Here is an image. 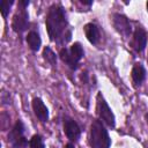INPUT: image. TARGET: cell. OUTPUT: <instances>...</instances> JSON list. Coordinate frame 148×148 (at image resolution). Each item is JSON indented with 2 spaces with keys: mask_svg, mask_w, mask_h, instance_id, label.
Masks as SVG:
<instances>
[{
  "mask_svg": "<svg viewBox=\"0 0 148 148\" xmlns=\"http://www.w3.org/2000/svg\"><path fill=\"white\" fill-rule=\"evenodd\" d=\"M45 25L51 42L66 45L72 39V28L67 20V13L61 3H52L45 16Z\"/></svg>",
  "mask_w": 148,
  "mask_h": 148,
  "instance_id": "obj_1",
  "label": "cell"
},
{
  "mask_svg": "<svg viewBox=\"0 0 148 148\" xmlns=\"http://www.w3.org/2000/svg\"><path fill=\"white\" fill-rule=\"evenodd\" d=\"M89 145L91 148H110L111 139L105 125L99 119H92L89 131Z\"/></svg>",
  "mask_w": 148,
  "mask_h": 148,
  "instance_id": "obj_2",
  "label": "cell"
},
{
  "mask_svg": "<svg viewBox=\"0 0 148 148\" xmlns=\"http://www.w3.org/2000/svg\"><path fill=\"white\" fill-rule=\"evenodd\" d=\"M96 113L98 116V119L106 125L109 128L116 127V117L112 112L111 108L109 106L108 102L105 101L102 92H97L96 95Z\"/></svg>",
  "mask_w": 148,
  "mask_h": 148,
  "instance_id": "obj_3",
  "label": "cell"
},
{
  "mask_svg": "<svg viewBox=\"0 0 148 148\" xmlns=\"http://www.w3.org/2000/svg\"><path fill=\"white\" fill-rule=\"evenodd\" d=\"M25 126L21 119L16 120L14 126L8 133V141L12 145V148H28V139L24 135Z\"/></svg>",
  "mask_w": 148,
  "mask_h": 148,
  "instance_id": "obj_4",
  "label": "cell"
},
{
  "mask_svg": "<svg viewBox=\"0 0 148 148\" xmlns=\"http://www.w3.org/2000/svg\"><path fill=\"white\" fill-rule=\"evenodd\" d=\"M12 29L16 34H23L29 28V13L27 8L18 7L12 18Z\"/></svg>",
  "mask_w": 148,
  "mask_h": 148,
  "instance_id": "obj_5",
  "label": "cell"
},
{
  "mask_svg": "<svg viewBox=\"0 0 148 148\" xmlns=\"http://www.w3.org/2000/svg\"><path fill=\"white\" fill-rule=\"evenodd\" d=\"M112 25L117 32H119L124 37H130L133 34V28L130 18L120 13H114L112 15Z\"/></svg>",
  "mask_w": 148,
  "mask_h": 148,
  "instance_id": "obj_6",
  "label": "cell"
},
{
  "mask_svg": "<svg viewBox=\"0 0 148 148\" xmlns=\"http://www.w3.org/2000/svg\"><path fill=\"white\" fill-rule=\"evenodd\" d=\"M62 124H64V132L69 142L75 143L80 140L82 130L79 126V124L69 116H64L62 118Z\"/></svg>",
  "mask_w": 148,
  "mask_h": 148,
  "instance_id": "obj_7",
  "label": "cell"
},
{
  "mask_svg": "<svg viewBox=\"0 0 148 148\" xmlns=\"http://www.w3.org/2000/svg\"><path fill=\"white\" fill-rule=\"evenodd\" d=\"M147 39H148V36H147L146 30L142 27L138 25V27H135V29L132 34V39L130 42V46L135 52L141 53V52H143V50L147 46Z\"/></svg>",
  "mask_w": 148,
  "mask_h": 148,
  "instance_id": "obj_8",
  "label": "cell"
},
{
  "mask_svg": "<svg viewBox=\"0 0 148 148\" xmlns=\"http://www.w3.org/2000/svg\"><path fill=\"white\" fill-rule=\"evenodd\" d=\"M31 106H32L34 113L38 118V120H40L42 123H46L49 120V109L40 97L32 98Z\"/></svg>",
  "mask_w": 148,
  "mask_h": 148,
  "instance_id": "obj_9",
  "label": "cell"
},
{
  "mask_svg": "<svg viewBox=\"0 0 148 148\" xmlns=\"http://www.w3.org/2000/svg\"><path fill=\"white\" fill-rule=\"evenodd\" d=\"M83 31H84V35L88 39V42L92 45H97L101 40V32H99V28L97 24L90 22V23H87L84 24L83 27Z\"/></svg>",
  "mask_w": 148,
  "mask_h": 148,
  "instance_id": "obj_10",
  "label": "cell"
},
{
  "mask_svg": "<svg viewBox=\"0 0 148 148\" xmlns=\"http://www.w3.org/2000/svg\"><path fill=\"white\" fill-rule=\"evenodd\" d=\"M146 68L143 67L142 64L140 62H135L132 67V71H131V76H132V80L133 82L136 84V86H141L143 83V81L146 80Z\"/></svg>",
  "mask_w": 148,
  "mask_h": 148,
  "instance_id": "obj_11",
  "label": "cell"
},
{
  "mask_svg": "<svg viewBox=\"0 0 148 148\" xmlns=\"http://www.w3.org/2000/svg\"><path fill=\"white\" fill-rule=\"evenodd\" d=\"M59 58L61 59V61L68 66V68H71L72 71H76L79 68V65L80 62H77L73 57L72 54L69 53V49H67L66 46L61 47L60 51H59Z\"/></svg>",
  "mask_w": 148,
  "mask_h": 148,
  "instance_id": "obj_12",
  "label": "cell"
},
{
  "mask_svg": "<svg viewBox=\"0 0 148 148\" xmlns=\"http://www.w3.org/2000/svg\"><path fill=\"white\" fill-rule=\"evenodd\" d=\"M25 40H27V44L29 46V49L32 51V52H37L40 50V46H42V38L39 36V34L35 30H30L28 32V35L25 36Z\"/></svg>",
  "mask_w": 148,
  "mask_h": 148,
  "instance_id": "obj_13",
  "label": "cell"
},
{
  "mask_svg": "<svg viewBox=\"0 0 148 148\" xmlns=\"http://www.w3.org/2000/svg\"><path fill=\"white\" fill-rule=\"evenodd\" d=\"M69 53L77 62H80L81 59L84 57V50H83L82 44L80 42H75L74 44H72V46L69 47Z\"/></svg>",
  "mask_w": 148,
  "mask_h": 148,
  "instance_id": "obj_14",
  "label": "cell"
},
{
  "mask_svg": "<svg viewBox=\"0 0 148 148\" xmlns=\"http://www.w3.org/2000/svg\"><path fill=\"white\" fill-rule=\"evenodd\" d=\"M43 59L52 67H56L57 66V54L53 52V50L50 47V46H45L43 49Z\"/></svg>",
  "mask_w": 148,
  "mask_h": 148,
  "instance_id": "obj_15",
  "label": "cell"
},
{
  "mask_svg": "<svg viewBox=\"0 0 148 148\" xmlns=\"http://www.w3.org/2000/svg\"><path fill=\"white\" fill-rule=\"evenodd\" d=\"M13 5H14L13 0H1L0 1V12H1V15H2V17L5 20L8 17L9 10H10Z\"/></svg>",
  "mask_w": 148,
  "mask_h": 148,
  "instance_id": "obj_16",
  "label": "cell"
},
{
  "mask_svg": "<svg viewBox=\"0 0 148 148\" xmlns=\"http://www.w3.org/2000/svg\"><path fill=\"white\" fill-rule=\"evenodd\" d=\"M29 147L30 148H45V143H44L42 135L34 134L31 139L29 140Z\"/></svg>",
  "mask_w": 148,
  "mask_h": 148,
  "instance_id": "obj_17",
  "label": "cell"
},
{
  "mask_svg": "<svg viewBox=\"0 0 148 148\" xmlns=\"http://www.w3.org/2000/svg\"><path fill=\"white\" fill-rule=\"evenodd\" d=\"M1 102H2V105L10 104V95L6 90H2V92H1Z\"/></svg>",
  "mask_w": 148,
  "mask_h": 148,
  "instance_id": "obj_18",
  "label": "cell"
},
{
  "mask_svg": "<svg viewBox=\"0 0 148 148\" xmlns=\"http://www.w3.org/2000/svg\"><path fill=\"white\" fill-rule=\"evenodd\" d=\"M80 81L83 84H88L89 83V74L87 71H82L80 74Z\"/></svg>",
  "mask_w": 148,
  "mask_h": 148,
  "instance_id": "obj_19",
  "label": "cell"
},
{
  "mask_svg": "<svg viewBox=\"0 0 148 148\" xmlns=\"http://www.w3.org/2000/svg\"><path fill=\"white\" fill-rule=\"evenodd\" d=\"M29 5H30L29 0H21L17 2V7H22V8H27Z\"/></svg>",
  "mask_w": 148,
  "mask_h": 148,
  "instance_id": "obj_20",
  "label": "cell"
},
{
  "mask_svg": "<svg viewBox=\"0 0 148 148\" xmlns=\"http://www.w3.org/2000/svg\"><path fill=\"white\" fill-rule=\"evenodd\" d=\"M82 5H86V6H91L92 5V1H83V0H81L80 1Z\"/></svg>",
  "mask_w": 148,
  "mask_h": 148,
  "instance_id": "obj_21",
  "label": "cell"
},
{
  "mask_svg": "<svg viewBox=\"0 0 148 148\" xmlns=\"http://www.w3.org/2000/svg\"><path fill=\"white\" fill-rule=\"evenodd\" d=\"M65 148H75V147H74V143H72V142H68V143H66Z\"/></svg>",
  "mask_w": 148,
  "mask_h": 148,
  "instance_id": "obj_22",
  "label": "cell"
},
{
  "mask_svg": "<svg viewBox=\"0 0 148 148\" xmlns=\"http://www.w3.org/2000/svg\"><path fill=\"white\" fill-rule=\"evenodd\" d=\"M145 119H146V123L148 124V113H146V114H145Z\"/></svg>",
  "mask_w": 148,
  "mask_h": 148,
  "instance_id": "obj_23",
  "label": "cell"
},
{
  "mask_svg": "<svg viewBox=\"0 0 148 148\" xmlns=\"http://www.w3.org/2000/svg\"><path fill=\"white\" fill-rule=\"evenodd\" d=\"M146 6H147V12H148V1H147V5Z\"/></svg>",
  "mask_w": 148,
  "mask_h": 148,
  "instance_id": "obj_24",
  "label": "cell"
},
{
  "mask_svg": "<svg viewBox=\"0 0 148 148\" xmlns=\"http://www.w3.org/2000/svg\"><path fill=\"white\" fill-rule=\"evenodd\" d=\"M147 64H148V56H147Z\"/></svg>",
  "mask_w": 148,
  "mask_h": 148,
  "instance_id": "obj_25",
  "label": "cell"
},
{
  "mask_svg": "<svg viewBox=\"0 0 148 148\" xmlns=\"http://www.w3.org/2000/svg\"><path fill=\"white\" fill-rule=\"evenodd\" d=\"M53 148H56V147H53Z\"/></svg>",
  "mask_w": 148,
  "mask_h": 148,
  "instance_id": "obj_26",
  "label": "cell"
}]
</instances>
